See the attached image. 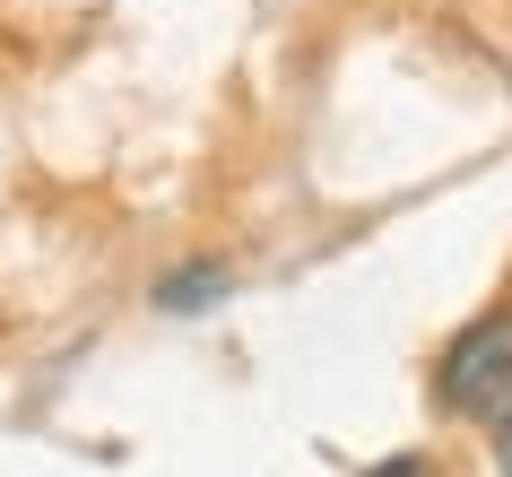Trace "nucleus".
<instances>
[{"mask_svg": "<svg viewBox=\"0 0 512 477\" xmlns=\"http://www.w3.org/2000/svg\"><path fill=\"white\" fill-rule=\"evenodd\" d=\"M495 460H504V477H512V408L495 417Z\"/></svg>", "mask_w": 512, "mask_h": 477, "instance_id": "4", "label": "nucleus"}, {"mask_svg": "<svg viewBox=\"0 0 512 477\" xmlns=\"http://www.w3.org/2000/svg\"><path fill=\"white\" fill-rule=\"evenodd\" d=\"M226 295H235V269H226V261H183V269H165V278H157V295H148V304L183 321V313L226 304Z\"/></svg>", "mask_w": 512, "mask_h": 477, "instance_id": "2", "label": "nucleus"}, {"mask_svg": "<svg viewBox=\"0 0 512 477\" xmlns=\"http://www.w3.org/2000/svg\"><path fill=\"white\" fill-rule=\"evenodd\" d=\"M434 408L460 425H495L512 408V304H486L478 321H460L443 356H434Z\"/></svg>", "mask_w": 512, "mask_h": 477, "instance_id": "1", "label": "nucleus"}, {"mask_svg": "<svg viewBox=\"0 0 512 477\" xmlns=\"http://www.w3.org/2000/svg\"><path fill=\"white\" fill-rule=\"evenodd\" d=\"M365 477H434V460L426 451H391V460H374Z\"/></svg>", "mask_w": 512, "mask_h": 477, "instance_id": "3", "label": "nucleus"}]
</instances>
